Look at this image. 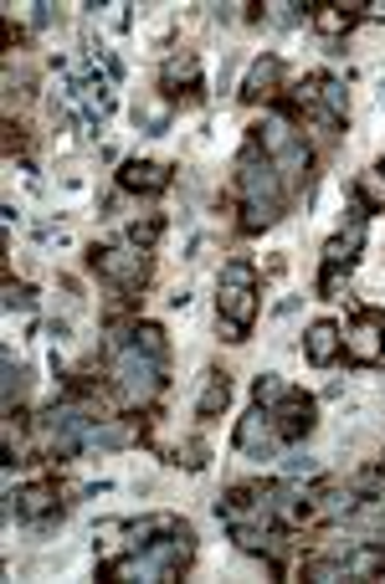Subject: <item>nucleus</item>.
<instances>
[{
    "instance_id": "f257e3e1",
    "label": "nucleus",
    "mask_w": 385,
    "mask_h": 584,
    "mask_svg": "<svg viewBox=\"0 0 385 584\" xmlns=\"http://www.w3.org/2000/svg\"><path fill=\"white\" fill-rule=\"evenodd\" d=\"M257 149L272 159V169L283 175L288 195H299L303 185H309V169H314V149H309V139H303L299 128H293V118H283V113H272V118H262V124L252 128Z\"/></svg>"
},
{
    "instance_id": "f03ea898",
    "label": "nucleus",
    "mask_w": 385,
    "mask_h": 584,
    "mask_svg": "<svg viewBox=\"0 0 385 584\" xmlns=\"http://www.w3.org/2000/svg\"><path fill=\"white\" fill-rule=\"evenodd\" d=\"M87 272H98L114 292H139L149 282V251L139 247H87Z\"/></svg>"
},
{
    "instance_id": "7ed1b4c3",
    "label": "nucleus",
    "mask_w": 385,
    "mask_h": 584,
    "mask_svg": "<svg viewBox=\"0 0 385 584\" xmlns=\"http://www.w3.org/2000/svg\"><path fill=\"white\" fill-rule=\"evenodd\" d=\"M365 221H371V216H350V226H344V231H334V237L324 241V257H319V298H334V292H340V282L350 278V267L360 262V247H365Z\"/></svg>"
},
{
    "instance_id": "20e7f679",
    "label": "nucleus",
    "mask_w": 385,
    "mask_h": 584,
    "mask_svg": "<svg viewBox=\"0 0 385 584\" xmlns=\"http://www.w3.org/2000/svg\"><path fill=\"white\" fill-rule=\"evenodd\" d=\"M344 359L355 369H371L385 359V313L381 307H355V319L344 328Z\"/></svg>"
},
{
    "instance_id": "39448f33",
    "label": "nucleus",
    "mask_w": 385,
    "mask_h": 584,
    "mask_svg": "<svg viewBox=\"0 0 385 584\" xmlns=\"http://www.w3.org/2000/svg\"><path fill=\"white\" fill-rule=\"evenodd\" d=\"M272 416V431H278V441L283 446H299L303 436L319 426V400L309 395V389H288L283 400L268 410Z\"/></svg>"
},
{
    "instance_id": "423d86ee",
    "label": "nucleus",
    "mask_w": 385,
    "mask_h": 584,
    "mask_svg": "<svg viewBox=\"0 0 385 584\" xmlns=\"http://www.w3.org/2000/svg\"><path fill=\"white\" fill-rule=\"evenodd\" d=\"M257 288H221L216 292V328H221V338L227 344H242L247 334H252L257 323Z\"/></svg>"
},
{
    "instance_id": "0eeeda50",
    "label": "nucleus",
    "mask_w": 385,
    "mask_h": 584,
    "mask_svg": "<svg viewBox=\"0 0 385 584\" xmlns=\"http://www.w3.org/2000/svg\"><path fill=\"white\" fill-rule=\"evenodd\" d=\"M283 87H288V67H283V56L278 52H262L247 67V77H242V103H278L283 97Z\"/></svg>"
},
{
    "instance_id": "6e6552de",
    "label": "nucleus",
    "mask_w": 385,
    "mask_h": 584,
    "mask_svg": "<svg viewBox=\"0 0 385 584\" xmlns=\"http://www.w3.org/2000/svg\"><path fill=\"white\" fill-rule=\"evenodd\" d=\"M159 93H165V103H190V97H200V62L196 52H175L165 67H159Z\"/></svg>"
},
{
    "instance_id": "1a4fd4ad",
    "label": "nucleus",
    "mask_w": 385,
    "mask_h": 584,
    "mask_svg": "<svg viewBox=\"0 0 385 584\" xmlns=\"http://www.w3.org/2000/svg\"><path fill=\"white\" fill-rule=\"evenodd\" d=\"M62 508V487L58 482H27L15 487L11 502H6V518H27V523H37V518H52Z\"/></svg>"
},
{
    "instance_id": "9d476101",
    "label": "nucleus",
    "mask_w": 385,
    "mask_h": 584,
    "mask_svg": "<svg viewBox=\"0 0 385 584\" xmlns=\"http://www.w3.org/2000/svg\"><path fill=\"white\" fill-rule=\"evenodd\" d=\"M170 180H175V169L159 165V159H124V165H118V190L144 195V200H149V195H165Z\"/></svg>"
},
{
    "instance_id": "9b49d317",
    "label": "nucleus",
    "mask_w": 385,
    "mask_h": 584,
    "mask_svg": "<svg viewBox=\"0 0 385 584\" xmlns=\"http://www.w3.org/2000/svg\"><path fill=\"white\" fill-rule=\"evenodd\" d=\"M231 441H237V451L242 457H272L278 451V431H272V416L262 410V405H252L242 420H237V431H231Z\"/></svg>"
},
{
    "instance_id": "f8f14e48",
    "label": "nucleus",
    "mask_w": 385,
    "mask_h": 584,
    "mask_svg": "<svg viewBox=\"0 0 385 584\" xmlns=\"http://www.w3.org/2000/svg\"><path fill=\"white\" fill-rule=\"evenodd\" d=\"M340 354H344V328L334 319H319L303 328V359L314 364V369H329Z\"/></svg>"
},
{
    "instance_id": "ddd939ff",
    "label": "nucleus",
    "mask_w": 385,
    "mask_h": 584,
    "mask_svg": "<svg viewBox=\"0 0 385 584\" xmlns=\"http://www.w3.org/2000/svg\"><path fill=\"white\" fill-rule=\"evenodd\" d=\"M227 405H231V375L221 369V364H211V369H206V379H200V395H196V420H206V426H211V420L221 416Z\"/></svg>"
},
{
    "instance_id": "4468645a",
    "label": "nucleus",
    "mask_w": 385,
    "mask_h": 584,
    "mask_svg": "<svg viewBox=\"0 0 385 584\" xmlns=\"http://www.w3.org/2000/svg\"><path fill=\"white\" fill-rule=\"evenodd\" d=\"M360 21H365V0H319V11H314V27L324 36H344Z\"/></svg>"
},
{
    "instance_id": "2eb2a0df",
    "label": "nucleus",
    "mask_w": 385,
    "mask_h": 584,
    "mask_svg": "<svg viewBox=\"0 0 385 584\" xmlns=\"http://www.w3.org/2000/svg\"><path fill=\"white\" fill-rule=\"evenodd\" d=\"M344 580H385V543H350L344 549Z\"/></svg>"
},
{
    "instance_id": "dca6fc26",
    "label": "nucleus",
    "mask_w": 385,
    "mask_h": 584,
    "mask_svg": "<svg viewBox=\"0 0 385 584\" xmlns=\"http://www.w3.org/2000/svg\"><path fill=\"white\" fill-rule=\"evenodd\" d=\"M375 210H385V175L365 169L355 175V216H375Z\"/></svg>"
},
{
    "instance_id": "f3484780",
    "label": "nucleus",
    "mask_w": 385,
    "mask_h": 584,
    "mask_svg": "<svg viewBox=\"0 0 385 584\" xmlns=\"http://www.w3.org/2000/svg\"><path fill=\"white\" fill-rule=\"evenodd\" d=\"M118 338H128V344L139 348V354H149V359H170V338H165L159 323H134V328L118 334Z\"/></svg>"
},
{
    "instance_id": "a211bd4d",
    "label": "nucleus",
    "mask_w": 385,
    "mask_h": 584,
    "mask_svg": "<svg viewBox=\"0 0 385 584\" xmlns=\"http://www.w3.org/2000/svg\"><path fill=\"white\" fill-rule=\"evenodd\" d=\"M299 580H309V584H334V580H344V554H309L299 564Z\"/></svg>"
},
{
    "instance_id": "6ab92c4d",
    "label": "nucleus",
    "mask_w": 385,
    "mask_h": 584,
    "mask_svg": "<svg viewBox=\"0 0 385 584\" xmlns=\"http://www.w3.org/2000/svg\"><path fill=\"white\" fill-rule=\"evenodd\" d=\"M319 108L329 113V118H350V87L340 83V77H329V72H319Z\"/></svg>"
},
{
    "instance_id": "aec40b11",
    "label": "nucleus",
    "mask_w": 385,
    "mask_h": 584,
    "mask_svg": "<svg viewBox=\"0 0 385 584\" xmlns=\"http://www.w3.org/2000/svg\"><path fill=\"white\" fill-rule=\"evenodd\" d=\"M159 237H165V221L159 216H144V221H134L128 226V247H139V251H155L159 247Z\"/></svg>"
},
{
    "instance_id": "412c9836",
    "label": "nucleus",
    "mask_w": 385,
    "mask_h": 584,
    "mask_svg": "<svg viewBox=\"0 0 385 584\" xmlns=\"http://www.w3.org/2000/svg\"><path fill=\"white\" fill-rule=\"evenodd\" d=\"M288 389H293V385H288L283 375H257V385H252V405H262V410H272V405H278V400H283V395H288Z\"/></svg>"
},
{
    "instance_id": "4be33fe9",
    "label": "nucleus",
    "mask_w": 385,
    "mask_h": 584,
    "mask_svg": "<svg viewBox=\"0 0 385 584\" xmlns=\"http://www.w3.org/2000/svg\"><path fill=\"white\" fill-rule=\"evenodd\" d=\"M221 288H257V267L242 262V257L227 262V267H221Z\"/></svg>"
},
{
    "instance_id": "5701e85b",
    "label": "nucleus",
    "mask_w": 385,
    "mask_h": 584,
    "mask_svg": "<svg viewBox=\"0 0 385 584\" xmlns=\"http://www.w3.org/2000/svg\"><path fill=\"white\" fill-rule=\"evenodd\" d=\"M206 457H211V451H206V441H200V436H190V441L175 446L170 461H180V467H190V472H196V467H206Z\"/></svg>"
},
{
    "instance_id": "b1692460",
    "label": "nucleus",
    "mask_w": 385,
    "mask_h": 584,
    "mask_svg": "<svg viewBox=\"0 0 385 584\" xmlns=\"http://www.w3.org/2000/svg\"><path fill=\"white\" fill-rule=\"evenodd\" d=\"M27 149H31L27 124H15V118H6V154H27Z\"/></svg>"
},
{
    "instance_id": "393cba45",
    "label": "nucleus",
    "mask_w": 385,
    "mask_h": 584,
    "mask_svg": "<svg viewBox=\"0 0 385 584\" xmlns=\"http://www.w3.org/2000/svg\"><path fill=\"white\" fill-rule=\"evenodd\" d=\"M37 303V288H27V282H6V307H31Z\"/></svg>"
},
{
    "instance_id": "a878e982",
    "label": "nucleus",
    "mask_w": 385,
    "mask_h": 584,
    "mask_svg": "<svg viewBox=\"0 0 385 584\" xmlns=\"http://www.w3.org/2000/svg\"><path fill=\"white\" fill-rule=\"evenodd\" d=\"M365 21H385V0H365Z\"/></svg>"
},
{
    "instance_id": "bb28decb",
    "label": "nucleus",
    "mask_w": 385,
    "mask_h": 584,
    "mask_svg": "<svg viewBox=\"0 0 385 584\" xmlns=\"http://www.w3.org/2000/svg\"><path fill=\"white\" fill-rule=\"evenodd\" d=\"M381 175H385V159H381Z\"/></svg>"
}]
</instances>
